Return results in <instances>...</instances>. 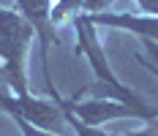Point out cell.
I'll return each instance as SVG.
<instances>
[{
    "instance_id": "obj_7",
    "label": "cell",
    "mask_w": 158,
    "mask_h": 136,
    "mask_svg": "<svg viewBox=\"0 0 158 136\" xmlns=\"http://www.w3.org/2000/svg\"><path fill=\"white\" fill-rule=\"evenodd\" d=\"M65 112V109H63ZM65 120H68V125L77 131V136H109V134H104V131H98L95 125H87V122H82V120H77L71 112H65Z\"/></svg>"
},
{
    "instance_id": "obj_3",
    "label": "cell",
    "mask_w": 158,
    "mask_h": 136,
    "mask_svg": "<svg viewBox=\"0 0 158 136\" xmlns=\"http://www.w3.org/2000/svg\"><path fill=\"white\" fill-rule=\"evenodd\" d=\"M0 109L8 112L11 117H22L30 125L41 128V131H49V134H57V136H63V131L68 128L65 112L57 101H41V98H33L30 93L14 98L0 87Z\"/></svg>"
},
{
    "instance_id": "obj_10",
    "label": "cell",
    "mask_w": 158,
    "mask_h": 136,
    "mask_svg": "<svg viewBox=\"0 0 158 136\" xmlns=\"http://www.w3.org/2000/svg\"><path fill=\"white\" fill-rule=\"evenodd\" d=\"M16 125L22 128V134L25 136H57V134H49V131H41V128H35V125H30L27 120H22V117H14Z\"/></svg>"
},
{
    "instance_id": "obj_9",
    "label": "cell",
    "mask_w": 158,
    "mask_h": 136,
    "mask_svg": "<svg viewBox=\"0 0 158 136\" xmlns=\"http://www.w3.org/2000/svg\"><path fill=\"white\" fill-rule=\"evenodd\" d=\"M112 3H117V0H82V6H85L87 14H104Z\"/></svg>"
},
{
    "instance_id": "obj_12",
    "label": "cell",
    "mask_w": 158,
    "mask_h": 136,
    "mask_svg": "<svg viewBox=\"0 0 158 136\" xmlns=\"http://www.w3.org/2000/svg\"><path fill=\"white\" fill-rule=\"evenodd\" d=\"M126 136H158V117L150 122V128H144V131H134V134H126Z\"/></svg>"
},
{
    "instance_id": "obj_6",
    "label": "cell",
    "mask_w": 158,
    "mask_h": 136,
    "mask_svg": "<svg viewBox=\"0 0 158 136\" xmlns=\"http://www.w3.org/2000/svg\"><path fill=\"white\" fill-rule=\"evenodd\" d=\"M85 22L90 25H101V27H123L128 33H136L142 35L144 41H156L158 44V16H134V14H112V11H104V14H82Z\"/></svg>"
},
{
    "instance_id": "obj_8",
    "label": "cell",
    "mask_w": 158,
    "mask_h": 136,
    "mask_svg": "<svg viewBox=\"0 0 158 136\" xmlns=\"http://www.w3.org/2000/svg\"><path fill=\"white\" fill-rule=\"evenodd\" d=\"M144 49H147L150 60H144V55H136V60L142 63L147 71H153V74L158 76V44H156V41H147V44H144Z\"/></svg>"
},
{
    "instance_id": "obj_11",
    "label": "cell",
    "mask_w": 158,
    "mask_h": 136,
    "mask_svg": "<svg viewBox=\"0 0 158 136\" xmlns=\"http://www.w3.org/2000/svg\"><path fill=\"white\" fill-rule=\"evenodd\" d=\"M136 6L142 8L144 14H150V16H158V0H136Z\"/></svg>"
},
{
    "instance_id": "obj_5",
    "label": "cell",
    "mask_w": 158,
    "mask_h": 136,
    "mask_svg": "<svg viewBox=\"0 0 158 136\" xmlns=\"http://www.w3.org/2000/svg\"><path fill=\"white\" fill-rule=\"evenodd\" d=\"M57 104L63 106L65 112H71L77 120L87 122V125H101V122H109V120H120V117H139V112L134 106L123 104V101H63L57 98ZM142 120V117H139Z\"/></svg>"
},
{
    "instance_id": "obj_4",
    "label": "cell",
    "mask_w": 158,
    "mask_h": 136,
    "mask_svg": "<svg viewBox=\"0 0 158 136\" xmlns=\"http://www.w3.org/2000/svg\"><path fill=\"white\" fill-rule=\"evenodd\" d=\"M19 14L30 22V27L35 30L38 38V49H41V63H44V79H47L49 95L57 101V90L52 82V71H49V46L60 44L57 33H55V22H52V0H16Z\"/></svg>"
},
{
    "instance_id": "obj_1",
    "label": "cell",
    "mask_w": 158,
    "mask_h": 136,
    "mask_svg": "<svg viewBox=\"0 0 158 136\" xmlns=\"http://www.w3.org/2000/svg\"><path fill=\"white\" fill-rule=\"evenodd\" d=\"M35 30L19 11L0 8V76L16 95L27 93V49Z\"/></svg>"
},
{
    "instance_id": "obj_2",
    "label": "cell",
    "mask_w": 158,
    "mask_h": 136,
    "mask_svg": "<svg viewBox=\"0 0 158 136\" xmlns=\"http://www.w3.org/2000/svg\"><path fill=\"white\" fill-rule=\"evenodd\" d=\"M74 27H77V35H79V52H82V55L87 57V63L93 65L95 76H98V82H101V87H106V90L114 95V101H123V104L134 106L144 122H153V120L158 117V109L147 106L142 98L136 95V93L128 90L126 84H123L117 76L112 74L109 63H106L104 52H101V46H98V41H95L93 25H90V22H85V16H82V14H77V16H74Z\"/></svg>"
}]
</instances>
